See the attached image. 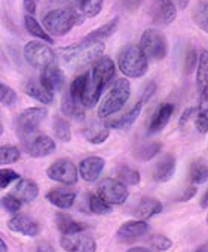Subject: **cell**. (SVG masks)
<instances>
[{"mask_svg":"<svg viewBox=\"0 0 208 252\" xmlns=\"http://www.w3.org/2000/svg\"><path fill=\"white\" fill-rule=\"evenodd\" d=\"M115 63L109 57H101L94 63L92 69L86 72V81L82 95V106L85 109H91L100 102L103 90L110 84V81L115 78Z\"/></svg>","mask_w":208,"mask_h":252,"instance_id":"6da1fadb","label":"cell"},{"mask_svg":"<svg viewBox=\"0 0 208 252\" xmlns=\"http://www.w3.org/2000/svg\"><path fill=\"white\" fill-rule=\"evenodd\" d=\"M106 45L101 40H86L58 49V57L70 70H80L94 64L104 54Z\"/></svg>","mask_w":208,"mask_h":252,"instance_id":"7a4b0ae2","label":"cell"},{"mask_svg":"<svg viewBox=\"0 0 208 252\" xmlns=\"http://www.w3.org/2000/svg\"><path fill=\"white\" fill-rule=\"evenodd\" d=\"M131 95V84L128 79H116L107 94L103 97L98 106V117L107 118L116 112H119L130 100Z\"/></svg>","mask_w":208,"mask_h":252,"instance_id":"3957f363","label":"cell"},{"mask_svg":"<svg viewBox=\"0 0 208 252\" xmlns=\"http://www.w3.org/2000/svg\"><path fill=\"white\" fill-rule=\"evenodd\" d=\"M118 67L128 78H141L147 73L149 60L138 45H125L118 54Z\"/></svg>","mask_w":208,"mask_h":252,"instance_id":"277c9868","label":"cell"},{"mask_svg":"<svg viewBox=\"0 0 208 252\" xmlns=\"http://www.w3.org/2000/svg\"><path fill=\"white\" fill-rule=\"evenodd\" d=\"M79 23H82V17H79V14H76L73 9H69V8L49 11L43 17V26L46 32H49L54 36L67 34Z\"/></svg>","mask_w":208,"mask_h":252,"instance_id":"5b68a950","label":"cell"},{"mask_svg":"<svg viewBox=\"0 0 208 252\" xmlns=\"http://www.w3.org/2000/svg\"><path fill=\"white\" fill-rule=\"evenodd\" d=\"M138 46L147 60L158 62L165 59L168 54V39L162 32L156 29H147L141 34Z\"/></svg>","mask_w":208,"mask_h":252,"instance_id":"8992f818","label":"cell"},{"mask_svg":"<svg viewBox=\"0 0 208 252\" xmlns=\"http://www.w3.org/2000/svg\"><path fill=\"white\" fill-rule=\"evenodd\" d=\"M24 59L31 67L36 69H45L52 64H55L57 54L46 45L45 42L31 40L26 43L24 46Z\"/></svg>","mask_w":208,"mask_h":252,"instance_id":"52a82bcc","label":"cell"},{"mask_svg":"<svg viewBox=\"0 0 208 252\" xmlns=\"http://www.w3.org/2000/svg\"><path fill=\"white\" fill-rule=\"evenodd\" d=\"M48 111L45 108H27L24 109L15 120V128L20 136L27 137L33 134L39 126L46 120Z\"/></svg>","mask_w":208,"mask_h":252,"instance_id":"ba28073f","label":"cell"},{"mask_svg":"<svg viewBox=\"0 0 208 252\" xmlns=\"http://www.w3.org/2000/svg\"><path fill=\"white\" fill-rule=\"evenodd\" d=\"M97 195L110 206L124 205L128 198V188L118 179H104L97 188Z\"/></svg>","mask_w":208,"mask_h":252,"instance_id":"9c48e42d","label":"cell"},{"mask_svg":"<svg viewBox=\"0 0 208 252\" xmlns=\"http://www.w3.org/2000/svg\"><path fill=\"white\" fill-rule=\"evenodd\" d=\"M46 175L49 179L60 182L63 185H67V187L75 185L79 179L78 169L69 158H60L55 163H52L48 167Z\"/></svg>","mask_w":208,"mask_h":252,"instance_id":"30bf717a","label":"cell"},{"mask_svg":"<svg viewBox=\"0 0 208 252\" xmlns=\"http://www.w3.org/2000/svg\"><path fill=\"white\" fill-rule=\"evenodd\" d=\"M24 149L27 151V154L34 158H42L48 157L55 151V142L54 139H51L49 136L45 134H36V136H28L24 139Z\"/></svg>","mask_w":208,"mask_h":252,"instance_id":"8fae6325","label":"cell"},{"mask_svg":"<svg viewBox=\"0 0 208 252\" xmlns=\"http://www.w3.org/2000/svg\"><path fill=\"white\" fill-rule=\"evenodd\" d=\"M60 243H61V248L67 252H95L97 251L95 240L83 231L63 234Z\"/></svg>","mask_w":208,"mask_h":252,"instance_id":"7c38bea8","label":"cell"},{"mask_svg":"<svg viewBox=\"0 0 208 252\" xmlns=\"http://www.w3.org/2000/svg\"><path fill=\"white\" fill-rule=\"evenodd\" d=\"M150 15L156 24L170 26L177 17V9L173 0H153L150 5Z\"/></svg>","mask_w":208,"mask_h":252,"instance_id":"4fadbf2b","label":"cell"},{"mask_svg":"<svg viewBox=\"0 0 208 252\" xmlns=\"http://www.w3.org/2000/svg\"><path fill=\"white\" fill-rule=\"evenodd\" d=\"M42 87L54 95V93H58L63 90L64 87V82H66V76L63 73V70L60 67H57L55 64H52L49 67H45L42 69V73H40V81Z\"/></svg>","mask_w":208,"mask_h":252,"instance_id":"5bb4252c","label":"cell"},{"mask_svg":"<svg viewBox=\"0 0 208 252\" xmlns=\"http://www.w3.org/2000/svg\"><path fill=\"white\" fill-rule=\"evenodd\" d=\"M147 230H149V225L144 221H140V220L127 221L119 227V230L116 233V237H118V240L121 243L131 245L135 240H138L140 237H143L147 233Z\"/></svg>","mask_w":208,"mask_h":252,"instance_id":"9a60e30c","label":"cell"},{"mask_svg":"<svg viewBox=\"0 0 208 252\" xmlns=\"http://www.w3.org/2000/svg\"><path fill=\"white\" fill-rule=\"evenodd\" d=\"M8 227H9V230H12L15 233H21L28 237H34V236L40 234V224L26 214H15L9 220Z\"/></svg>","mask_w":208,"mask_h":252,"instance_id":"2e32d148","label":"cell"},{"mask_svg":"<svg viewBox=\"0 0 208 252\" xmlns=\"http://www.w3.org/2000/svg\"><path fill=\"white\" fill-rule=\"evenodd\" d=\"M104 166H106V161H104V158L97 157V156H92V157H88V158H85V160L80 161L78 173L80 175V178L83 181L94 182L101 175Z\"/></svg>","mask_w":208,"mask_h":252,"instance_id":"e0dca14e","label":"cell"},{"mask_svg":"<svg viewBox=\"0 0 208 252\" xmlns=\"http://www.w3.org/2000/svg\"><path fill=\"white\" fill-rule=\"evenodd\" d=\"M46 200L58 209H70L76 200V192L69 187L54 188L46 194Z\"/></svg>","mask_w":208,"mask_h":252,"instance_id":"ac0fdd59","label":"cell"},{"mask_svg":"<svg viewBox=\"0 0 208 252\" xmlns=\"http://www.w3.org/2000/svg\"><path fill=\"white\" fill-rule=\"evenodd\" d=\"M11 195L18 198L21 203H30L39 195V187L31 179H18V184L12 189Z\"/></svg>","mask_w":208,"mask_h":252,"instance_id":"d6986e66","label":"cell"},{"mask_svg":"<svg viewBox=\"0 0 208 252\" xmlns=\"http://www.w3.org/2000/svg\"><path fill=\"white\" fill-rule=\"evenodd\" d=\"M173 114H174V105H171V103L161 105L158 109H156L155 115L152 117V121H150V126H149V133L161 131L170 123Z\"/></svg>","mask_w":208,"mask_h":252,"instance_id":"ffe728a7","label":"cell"},{"mask_svg":"<svg viewBox=\"0 0 208 252\" xmlns=\"http://www.w3.org/2000/svg\"><path fill=\"white\" fill-rule=\"evenodd\" d=\"M176 166H177V161H176L174 156L167 154L162 160L158 161V164H156L155 172H153V179L156 182H167V181H170L173 178V175H174Z\"/></svg>","mask_w":208,"mask_h":252,"instance_id":"44dd1931","label":"cell"},{"mask_svg":"<svg viewBox=\"0 0 208 252\" xmlns=\"http://www.w3.org/2000/svg\"><path fill=\"white\" fill-rule=\"evenodd\" d=\"M23 88H24V93L27 95H30L31 98L37 100V102H40V103L49 105V103L54 102V95H52L51 93H48L42 87V84L39 81H36V79H27L24 82Z\"/></svg>","mask_w":208,"mask_h":252,"instance_id":"7402d4cb","label":"cell"},{"mask_svg":"<svg viewBox=\"0 0 208 252\" xmlns=\"http://www.w3.org/2000/svg\"><path fill=\"white\" fill-rule=\"evenodd\" d=\"M162 211V203L159 200L156 198H152V197H146L140 201V205L135 208L134 211V215L140 220V221H144V220H149L152 218L153 215L159 214Z\"/></svg>","mask_w":208,"mask_h":252,"instance_id":"603a6c76","label":"cell"},{"mask_svg":"<svg viewBox=\"0 0 208 252\" xmlns=\"http://www.w3.org/2000/svg\"><path fill=\"white\" fill-rule=\"evenodd\" d=\"M141 109H143V105L138 102L128 114H125L124 117L118 118V120H113L107 124V127H112V128H118V130H127V128H131L132 124L137 121V118L140 117L141 114Z\"/></svg>","mask_w":208,"mask_h":252,"instance_id":"cb8c5ba5","label":"cell"},{"mask_svg":"<svg viewBox=\"0 0 208 252\" xmlns=\"http://www.w3.org/2000/svg\"><path fill=\"white\" fill-rule=\"evenodd\" d=\"M85 208L95 215H106L112 212V206L106 203L103 198H100L97 194H86L85 197Z\"/></svg>","mask_w":208,"mask_h":252,"instance_id":"d4e9b609","label":"cell"},{"mask_svg":"<svg viewBox=\"0 0 208 252\" xmlns=\"http://www.w3.org/2000/svg\"><path fill=\"white\" fill-rule=\"evenodd\" d=\"M118 24H119V18L116 17V18L110 20L109 23H106L104 26L95 29L94 32L88 33V34L85 36V39H86V40H101V42H104L107 37H110V36L116 32Z\"/></svg>","mask_w":208,"mask_h":252,"instance_id":"484cf974","label":"cell"},{"mask_svg":"<svg viewBox=\"0 0 208 252\" xmlns=\"http://www.w3.org/2000/svg\"><path fill=\"white\" fill-rule=\"evenodd\" d=\"M24 26H26V30H27L31 36H34V37H37V39L46 42V43H54V39H52V37L48 34V32H45V29L37 23V20H36L33 15L27 14V15L24 17Z\"/></svg>","mask_w":208,"mask_h":252,"instance_id":"4316f807","label":"cell"},{"mask_svg":"<svg viewBox=\"0 0 208 252\" xmlns=\"http://www.w3.org/2000/svg\"><path fill=\"white\" fill-rule=\"evenodd\" d=\"M161 149H162L161 142H147V143L140 145L134 151V157L140 161H150Z\"/></svg>","mask_w":208,"mask_h":252,"instance_id":"83f0119b","label":"cell"},{"mask_svg":"<svg viewBox=\"0 0 208 252\" xmlns=\"http://www.w3.org/2000/svg\"><path fill=\"white\" fill-rule=\"evenodd\" d=\"M109 134H110V128L107 126H94L83 131L85 139L92 145L104 143L109 139Z\"/></svg>","mask_w":208,"mask_h":252,"instance_id":"f1b7e54d","label":"cell"},{"mask_svg":"<svg viewBox=\"0 0 208 252\" xmlns=\"http://www.w3.org/2000/svg\"><path fill=\"white\" fill-rule=\"evenodd\" d=\"M57 227H58L61 234H72V233H78V231L85 230L83 224L75 221L72 217H69L66 214H58L57 215Z\"/></svg>","mask_w":208,"mask_h":252,"instance_id":"f546056e","label":"cell"},{"mask_svg":"<svg viewBox=\"0 0 208 252\" xmlns=\"http://www.w3.org/2000/svg\"><path fill=\"white\" fill-rule=\"evenodd\" d=\"M61 111L64 115H67L69 118H75V120H82L85 115V108L70 98L69 94H64L63 100H61Z\"/></svg>","mask_w":208,"mask_h":252,"instance_id":"4dcf8cb0","label":"cell"},{"mask_svg":"<svg viewBox=\"0 0 208 252\" xmlns=\"http://www.w3.org/2000/svg\"><path fill=\"white\" fill-rule=\"evenodd\" d=\"M104 0H76V6L78 11L83 15V17H97L101 12Z\"/></svg>","mask_w":208,"mask_h":252,"instance_id":"1f68e13d","label":"cell"},{"mask_svg":"<svg viewBox=\"0 0 208 252\" xmlns=\"http://www.w3.org/2000/svg\"><path fill=\"white\" fill-rule=\"evenodd\" d=\"M193 21L202 30L208 32V3L207 0H201L193 9Z\"/></svg>","mask_w":208,"mask_h":252,"instance_id":"d6a6232c","label":"cell"},{"mask_svg":"<svg viewBox=\"0 0 208 252\" xmlns=\"http://www.w3.org/2000/svg\"><path fill=\"white\" fill-rule=\"evenodd\" d=\"M54 133H55L57 139H60L61 142H70L72 140L70 124L61 115H55L54 117Z\"/></svg>","mask_w":208,"mask_h":252,"instance_id":"836d02e7","label":"cell"},{"mask_svg":"<svg viewBox=\"0 0 208 252\" xmlns=\"http://www.w3.org/2000/svg\"><path fill=\"white\" fill-rule=\"evenodd\" d=\"M198 75H196V79H198V87H199V91L205 90L207 88V82H208V54H207V49H204L202 54L198 57Z\"/></svg>","mask_w":208,"mask_h":252,"instance_id":"e575fe53","label":"cell"},{"mask_svg":"<svg viewBox=\"0 0 208 252\" xmlns=\"http://www.w3.org/2000/svg\"><path fill=\"white\" fill-rule=\"evenodd\" d=\"M20 157H21V151L17 146L12 145L0 146V164L2 166L14 164L20 160Z\"/></svg>","mask_w":208,"mask_h":252,"instance_id":"d590c367","label":"cell"},{"mask_svg":"<svg viewBox=\"0 0 208 252\" xmlns=\"http://www.w3.org/2000/svg\"><path fill=\"white\" fill-rule=\"evenodd\" d=\"M208 176V170H207V164L204 161H195L190 166V173H189V179L193 185H201L207 181Z\"/></svg>","mask_w":208,"mask_h":252,"instance_id":"8d00e7d4","label":"cell"},{"mask_svg":"<svg viewBox=\"0 0 208 252\" xmlns=\"http://www.w3.org/2000/svg\"><path fill=\"white\" fill-rule=\"evenodd\" d=\"M85 81H86V73H82L80 76H78L69 88V95L73 102L82 105V95H83V88H85Z\"/></svg>","mask_w":208,"mask_h":252,"instance_id":"74e56055","label":"cell"},{"mask_svg":"<svg viewBox=\"0 0 208 252\" xmlns=\"http://www.w3.org/2000/svg\"><path fill=\"white\" fill-rule=\"evenodd\" d=\"M118 181L122 182L124 185H137L141 181V176L137 170L128 167V166H122L118 169Z\"/></svg>","mask_w":208,"mask_h":252,"instance_id":"f35d334b","label":"cell"},{"mask_svg":"<svg viewBox=\"0 0 208 252\" xmlns=\"http://www.w3.org/2000/svg\"><path fill=\"white\" fill-rule=\"evenodd\" d=\"M173 246V242L164 234H153L149 239V249L155 252H164Z\"/></svg>","mask_w":208,"mask_h":252,"instance_id":"ab89813d","label":"cell"},{"mask_svg":"<svg viewBox=\"0 0 208 252\" xmlns=\"http://www.w3.org/2000/svg\"><path fill=\"white\" fill-rule=\"evenodd\" d=\"M17 93L6 84L0 82V103L3 106H14L17 103Z\"/></svg>","mask_w":208,"mask_h":252,"instance_id":"60d3db41","label":"cell"},{"mask_svg":"<svg viewBox=\"0 0 208 252\" xmlns=\"http://www.w3.org/2000/svg\"><path fill=\"white\" fill-rule=\"evenodd\" d=\"M18 179H21V176L15 170H11V169L0 170V188H6Z\"/></svg>","mask_w":208,"mask_h":252,"instance_id":"b9f144b4","label":"cell"},{"mask_svg":"<svg viewBox=\"0 0 208 252\" xmlns=\"http://www.w3.org/2000/svg\"><path fill=\"white\" fill-rule=\"evenodd\" d=\"M198 57L199 56H198L196 48L193 45H190L189 49H187V53H186V63H184V67H186L187 73H190L195 69V66L198 64Z\"/></svg>","mask_w":208,"mask_h":252,"instance_id":"7bdbcfd3","label":"cell"},{"mask_svg":"<svg viewBox=\"0 0 208 252\" xmlns=\"http://www.w3.org/2000/svg\"><path fill=\"white\" fill-rule=\"evenodd\" d=\"M21 201L18 200V198H15L14 195H5L3 198H2V206L6 209V211H9V212H12V214H17L20 209H21Z\"/></svg>","mask_w":208,"mask_h":252,"instance_id":"ee69618b","label":"cell"},{"mask_svg":"<svg viewBox=\"0 0 208 252\" xmlns=\"http://www.w3.org/2000/svg\"><path fill=\"white\" fill-rule=\"evenodd\" d=\"M195 127L199 133L205 134L208 131V111H199L195 118Z\"/></svg>","mask_w":208,"mask_h":252,"instance_id":"f6af8a7d","label":"cell"},{"mask_svg":"<svg viewBox=\"0 0 208 252\" xmlns=\"http://www.w3.org/2000/svg\"><path fill=\"white\" fill-rule=\"evenodd\" d=\"M155 91H156V82H155V81H150V82L144 87V90H143V93H141L140 103H141V105H146V103L149 102V100L153 97Z\"/></svg>","mask_w":208,"mask_h":252,"instance_id":"bcb514c9","label":"cell"},{"mask_svg":"<svg viewBox=\"0 0 208 252\" xmlns=\"http://www.w3.org/2000/svg\"><path fill=\"white\" fill-rule=\"evenodd\" d=\"M196 112V108H187L184 112H183V115L180 117V121H179V124H180V127H183V126H186L187 123H189V120L192 118V115Z\"/></svg>","mask_w":208,"mask_h":252,"instance_id":"7dc6e473","label":"cell"},{"mask_svg":"<svg viewBox=\"0 0 208 252\" xmlns=\"http://www.w3.org/2000/svg\"><path fill=\"white\" fill-rule=\"evenodd\" d=\"M195 194H196V187H187V189H184V192H183L177 200H179V201H187V200H190Z\"/></svg>","mask_w":208,"mask_h":252,"instance_id":"c3c4849f","label":"cell"},{"mask_svg":"<svg viewBox=\"0 0 208 252\" xmlns=\"http://www.w3.org/2000/svg\"><path fill=\"white\" fill-rule=\"evenodd\" d=\"M143 3V0H124V5L128 11H135L140 8V5Z\"/></svg>","mask_w":208,"mask_h":252,"instance_id":"681fc988","label":"cell"},{"mask_svg":"<svg viewBox=\"0 0 208 252\" xmlns=\"http://www.w3.org/2000/svg\"><path fill=\"white\" fill-rule=\"evenodd\" d=\"M36 252H55L54 251V248H52V245L49 243V242H39L37 243V249H36Z\"/></svg>","mask_w":208,"mask_h":252,"instance_id":"f907efd6","label":"cell"},{"mask_svg":"<svg viewBox=\"0 0 208 252\" xmlns=\"http://www.w3.org/2000/svg\"><path fill=\"white\" fill-rule=\"evenodd\" d=\"M24 8L30 15H33L34 11H36V2H34V0H24Z\"/></svg>","mask_w":208,"mask_h":252,"instance_id":"816d5d0a","label":"cell"},{"mask_svg":"<svg viewBox=\"0 0 208 252\" xmlns=\"http://www.w3.org/2000/svg\"><path fill=\"white\" fill-rule=\"evenodd\" d=\"M127 252H150V249L144 246H134V248H130Z\"/></svg>","mask_w":208,"mask_h":252,"instance_id":"f5cc1de1","label":"cell"},{"mask_svg":"<svg viewBox=\"0 0 208 252\" xmlns=\"http://www.w3.org/2000/svg\"><path fill=\"white\" fill-rule=\"evenodd\" d=\"M176 2H177V5H179V8H180V9H186L190 0H176Z\"/></svg>","mask_w":208,"mask_h":252,"instance_id":"db71d44e","label":"cell"},{"mask_svg":"<svg viewBox=\"0 0 208 252\" xmlns=\"http://www.w3.org/2000/svg\"><path fill=\"white\" fill-rule=\"evenodd\" d=\"M201 208L207 209V192H204V195L201 197Z\"/></svg>","mask_w":208,"mask_h":252,"instance_id":"11a10c76","label":"cell"},{"mask_svg":"<svg viewBox=\"0 0 208 252\" xmlns=\"http://www.w3.org/2000/svg\"><path fill=\"white\" fill-rule=\"evenodd\" d=\"M0 252H8V246H6V243L3 242L2 237H0Z\"/></svg>","mask_w":208,"mask_h":252,"instance_id":"9f6ffc18","label":"cell"},{"mask_svg":"<svg viewBox=\"0 0 208 252\" xmlns=\"http://www.w3.org/2000/svg\"><path fill=\"white\" fill-rule=\"evenodd\" d=\"M195 252H207V246H205V245H204V246H201V248H199V249H196V251H195Z\"/></svg>","mask_w":208,"mask_h":252,"instance_id":"6f0895ef","label":"cell"},{"mask_svg":"<svg viewBox=\"0 0 208 252\" xmlns=\"http://www.w3.org/2000/svg\"><path fill=\"white\" fill-rule=\"evenodd\" d=\"M3 133V126H2V123H0V134Z\"/></svg>","mask_w":208,"mask_h":252,"instance_id":"680465c9","label":"cell"},{"mask_svg":"<svg viewBox=\"0 0 208 252\" xmlns=\"http://www.w3.org/2000/svg\"><path fill=\"white\" fill-rule=\"evenodd\" d=\"M34 2H37V0H34Z\"/></svg>","mask_w":208,"mask_h":252,"instance_id":"91938a15","label":"cell"}]
</instances>
